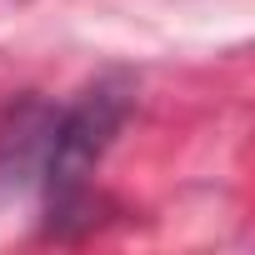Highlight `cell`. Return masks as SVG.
<instances>
[{
	"mask_svg": "<svg viewBox=\"0 0 255 255\" xmlns=\"http://www.w3.org/2000/svg\"><path fill=\"white\" fill-rule=\"evenodd\" d=\"M50 130H55V115L35 100L5 115V125H0V190L25 185L30 175H40Z\"/></svg>",
	"mask_w": 255,
	"mask_h": 255,
	"instance_id": "7a4b0ae2",
	"label": "cell"
},
{
	"mask_svg": "<svg viewBox=\"0 0 255 255\" xmlns=\"http://www.w3.org/2000/svg\"><path fill=\"white\" fill-rule=\"evenodd\" d=\"M125 115H130V85L120 75L95 80L90 90H80V100L55 115V130L45 145V165H40V185L50 200V225L80 215L90 205V175L105 160V150L115 145Z\"/></svg>",
	"mask_w": 255,
	"mask_h": 255,
	"instance_id": "6da1fadb",
	"label": "cell"
}]
</instances>
